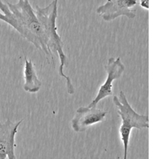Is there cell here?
I'll list each match as a JSON object with an SVG mask.
<instances>
[{"instance_id": "3", "label": "cell", "mask_w": 159, "mask_h": 159, "mask_svg": "<svg viewBox=\"0 0 159 159\" xmlns=\"http://www.w3.org/2000/svg\"><path fill=\"white\" fill-rule=\"evenodd\" d=\"M113 103L117 108L118 114L122 119L119 134L124 150L123 159H127V151L131 130L133 128L138 130L148 128L149 117L148 116L139 114L132 108L123 91H120L119 97L116 96H113Z\"/></svg>"}, {"instance_id": "8", "label": "cell", "mask_w": 159, "mask_h": 159, "mask_svg": "<svg viewBox=\"0 0 159 159\" xmlns=\"http://www.w3.org/2000/svg\"><path fill=\"white\" fill-rule=\"evenodd\" d=\"M24 80L25 83L23 89L25 92L30 93H37L41 89L42 82L38 79L35 70L34 65L32 61L25 57V67H24Z\"/></svg>"}, {"instance_id": "4", "label": "cell", "mask_w": 159, "mask_h": 159, "mask_svg": "<svg viewBox=\"0 0 159 159\" xmlns=\"http://www.w3.org/2000/svg\"><path fill=\"white\" fill-rule=\"evenodd\" d=\"M104 69L107 72V78L104 83L100 86L96 97L92 102L87 105L88 107H96L99 102L104 98L110 96L113 94L112 92V83L115 80L119 79L125 70V65L122 62L120 57H110L107 61V65L104 66Z\"/></svg>"}, {"instance_id": "2", "label": "cell", "mask_w": 159, "mask_h": 159, "mask_svg": "<svg viewBox=\"0 0 159 159\" xmlns=\"http://www.w3.org/2000/svg\"><path fill=\"white\" fill-rule=\"evenodd\" d=\"M7 4L22 27V36L31 42L37 49L43 51L47 57L50 56L54 64L53 54L48 48L45 33L29 0H18L17 3L7 2Z\"/></svg>"}, {"instance_id": "10", "label": "cell", "mask_w": 159, "mask_h": 159, "mask_svg": "<svg viewBox=\"0 0 159 159\" xmlns=\"http://www.w3.org/2000/svg\"><path fill=\"white\" fill-rule=\"evenodd\" d=\"M0 20H2V21H4L5 22H7V24H9L10 25H12V22H11V20L8 18V17L7 15H5L3 13H0Z\"/></svg>"}, {"instance_id": "9", "label": "cell", "mask_w": 159, "mask_h": 159, "mask_svg": "<svg viewBox=\"0 0 159 159\" xmlns=\"http://www.w3.org/2000/svg\"><path fill=\"white\" fill-rule=\"evenodd\" d=\"M0 10H1V11L3 13L4 15H7V16L8 17V18L11 20V22H12V25H11V26H12L13 28H15V29L20 34L22 35V27H21L19 22H18L16 17H15V15L13 14L12 11L10 10L7 4L3 3V2H2V0H0Z\"/></svg>"}, {"instance_id": "5", "label": "cell", "mask_w": 159, "mask_h": 159, "mask_svg": "<svg viewBox=\"0 0 159 159\" xmlns=\"http://www.w3.org/2000/svg\"><path fill=\"white\" fill-rule=\"evenodd\" d=\"M137 2L138 0H107L106 3L99 6L96 13L106 22H111L120 16L134 18L136 12L133 8Z\"/></svg>"}, {"instance_id": "1", "label": "cell", "mask_w": 159, "mask_h": 159, "mask_svg": "<svg viewBox=\"0 0 159 159\" xmlns=\"http://www.w3.org/2000/svg\"><path fill=\"white\" fill-rule=\"evenodd\" d=\"M57 5L58 0H52V2L45 7H40L36 6L34 12L45 33L49 51L52 54L57 53L60 59V66L58 69L59 76L65 79L67 92L69 95H72L75 93V89L72 83V80L64 73V68L67 65V57L64 52V42H62L61 36L58 34L56 25L58 15Z\"/></svg>"}, {"instance_id": "11", "label": "cell", "mask_w": 159, "mask_h": 159, "mask_svg": "<svg viewBox=\"0 0 159 159\" xmlns=\"http://www.w3.org/2000/svg\"><path fill=\"white\" fill-rule=\"evenodd\" d=\"M140 1V6L145 9H149V0H139Z\"/></svg>"}, {"instance_id": "6", "label": "cell", "mask_w": 159, "mask_h": 159, "mask_svg": "<svg viewBox=\"0 0 159 159\" xmlns=\"http://www.w3.org/2000/svg\"><path fill=\"white\" fill-rule=\"evenodd\" d=\"M23 120L22 119L15 123L7 119L3 123L0 122V159H16L15 135Z\"/></svg>"}, {"instance_id": "7", "label": "cell", "mask_w": 159, "mask_h": 159, "mask_svg": "<svg viewBox=\"0 0 159 159\" xmlns=\"http://www.w3.org/2000/svg\"><path fill=\"white\" fill-rule=\"evenodd\" d=\"M107 113V111L101 110L97 107H80L71 121L72 130L75 132L84 131L92 125L104 121Z\"/></svg>"}]
</instances>
